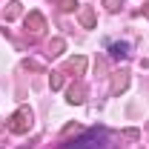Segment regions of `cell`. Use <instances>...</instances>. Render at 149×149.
I'll return each instance as SVG.
<instances>
[{
    "instance_id": "cell-1",
    "label": "cell",
    "mask_w": 149,
    "mask_h": 149,
    "mask_svg": "<svg viewBox=\"0 0 149 149\" xmlns=\"http://www.w3.org/2000/svg\"><path fill=\"white\" fill-rule=\"evenodd\" d=\"M103 138H106L103 132L92 129V132H86L83 138H77V141H72V143H66V149H100Z\"/></svg>"
},
{
    "instance_id": "cell-2",
    "label": "cell",
    "mask_w": 149,
    "mask_h": 149,
    "mask_svg": "<svg viewBox=\"0 0 149 149\" xmlns=\"http://www.w3.org/2000/svg\"><path fill=\"white\" fill-rule=\"evenodd\" d=\"M29 126H32V112H29V109H20L17 115L12 118V123H9L12 132H26Z\"/></svg>"
},
{
    "instance_id": "cell-3",
    "label": "cell",
    "mask_w": 149,
    "mask_h": 149,
    "mask_svg": "<svg viewBox=\"0 0 149 149\" xmlns=\"http://www.w3.org/2000/svg\"><path fill=\"white\" fill-rule=\"evenodd\" d=\"M112 55L115 57H126L129 55V46H126V43H115V46H112Z\"/></svg>"
},
{
    "instance_id": "cell-4",
    "label": "cell",
    "mask_w": 149,
    "mask_h": 149,
    "mask_svg": "<svg viewBox=\"0 0 149 149\" xmlns=\"http://www.w3.org/2000/svg\"><path fill=\"white\" fill-rule=\"evenodd\" d=\"M118 3H120V0H106V6H109V9H118Z\"/></svg>"
}]
</instances>
